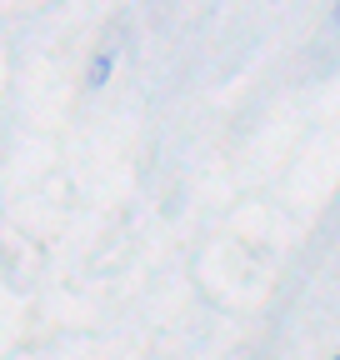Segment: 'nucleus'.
Here are the masks:
<instances>
[{
  "instance_id": "2",
  "label": "nucleus",
  "mask_w": 340,
  "mask_h": 360,
  "mask_svg": "<svg viewBox=\"0 0 340 360\" xmlns=\"http://www.w3.org/2000/svg\"><path fill=\"white\" fill-rule=\"evenodd\" d=\"M335 20H340V11H335Z\"/></svg>"
},
{
  "instance_id": "1",
  "label": "nucleus",
  "mask_w": 340,
  "mask_h": 360,
  "mask_svg": "<svg viewBox=\"0 0 340 360\" xmlns=\"http://www.w3.org/2000/svg\"><path fill=\"white\" fill-rule=\"evenodd\" d=\"M105 75H110V56H100V60H96V65H91V80H96V85H100V80H105Z\"/></svg>"
},
{
  "instance_id": "3",
  "label": "nucleus",
  "mask_w": 340,
  "mask_h": 360,
  "mask_svg": "<svg viewBox=\"0 0 340 360\" xmlns=\"http://www.w3.org/2000/svg\"><path fill=\"white\" fill-rule=\"evenodd\" d=\"M335 360H340V355H335Z\"/></svg>"
}]
</instances>
